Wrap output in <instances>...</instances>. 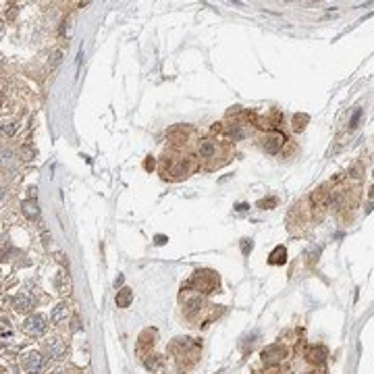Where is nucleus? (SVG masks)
<instances>
[{"label": "nucleus", "instance_id": "f257e3e1", "mask_svg": "<svg viewBox=\"0 0 374 374\" xmlns=\"http://www.w3.org/2000/svg\"><path fill=\"white\" fill-rule=\"evenodd\" d=\"M171 354L177 362L179 370H189L191 366H195V362L200 360L202 354V343H197L189 337H177L171 343Z\"/></svg>", "mask_w": 374, "mask_h": 374}, {"label": "nucleus", "instance_id": "f03ea898", "mask_svg": "<svg viewBox=\"0 0 374 374\" xmlns=\"http://www.w3.org/2000/svg\"><path fill=\"white\" fill-rule=\"evenodd\" d=\"M187 287H191L197 295H208V293H214L221 287V279H218V273L214 270H197L191 281L187 283Z\"/></svg>", "mask_w": 374, "mask_h": 374}, {"label": "nucleus", "instance_id": "7ed1b4c3", "mask_svg": "<svg viewBox=\"0 0 374 374\" xmlns=\"http://www.w3.org/2000/svg\"><path fill=\"white\" fill-rule=\"evenodd\" d=\"M208 308H212V305H208L202 295L195 293V295H191L185 301V318L189 322H202L204 320V314L208 312Z\"/></svg>", "mask_w": 374, "mask_h": 374}, {"label": "nucleus", "instance_id": "20e7f679", "mask_svg": "<svg viewBox=\"0 0 374 374\" xmlns=\"http://www.w3.org/2000/svg\"><path fill=\"white\" fill-rule=\"evenodd\" d=\"M21 366H23V370L27 374H42L44 370H46V356H44L42 351L31 349L21 358Z\"/></svg>", "mask_w": 374, "mask_h": 374}, {"label": "nucleus", "instance_id": "39448f33", "mask_svg": "<svg viewBox=\"0 0 374 374\" xmlns=\"http://www.w3.org/2000/svg\"><path fill=\"white\" fill-rule=\"evenodd\" d=\"M42 351L50 360H64V356H67V343L60 337H46L42 341Z\"/></svg>", "mask_w": 374, "mask_h": 374}, {"label": "nucleus", "instance_id": "423d86ee", "mask_svg": "<svg viewBox=\"0 0 374 374\" xmlns=\"http://www.w3.org/2000/svg\"><path fill=\"white\" fill-rule=\"evenodd\" d=\"M23 333L29 335V337H42L44 333L48 331V318L44 314H31L25 318V322L21 324Z\"/></svg>", "mask_w": 374, "mask_h": 374}, {"label": "nucleus", "instance_id": "0eeeda50", "mask_svg": "<svg viewBox=\"0 0 374 374\" xmlns=\"http://www.w3.org/2000/svg\"><path fill=\"white\" fill-rule=\"evenodd\" d=\"M287 358V347L285 345H268L262 351V364L264 366H279Z\"/></svg>", "mask_w": 374, "mask_h": 374}, {"label": "nucleus", "instance_id": "6e6552de", "mask_svg": "<svg viewBox=\"0 0 374 374\" xmlns=\"http://www.w3.org/2000/svg\"><path fill=\"white\" fill-rule=\"evenodd\" d=\"M218 150H221V144L212 138H204L197 142V154H200V158L204 160H212L218 156Z\"/></svg>", "mask_w": 374, "mask_h": 374}, {"label": "nucleus", "instance_id": "1a4fd4ad", "mask_svg": "<svg viewBox=\"0 0 374 374\" xmlns=\"http://www.w3.org/2000/svg\"><path fill=\"white\" fill-rule=\"evenodd\" d=\"M193 168H195V164H193L191 158H179L168 166V175H173V179H183Z\"/></svg>", "mask_w": 374, "mask_h": 374}, {"label": "nucleus", "instance_id": "9d476101", "mask_svg": "<svg viewBox=\"0 0 374 374\" xmlns=\"http://www.w3.org/2000/svg\"><path fill=\"white\" fill-rule=\"evenodd\" d=\"M154 337H156V333L154 331H144L142 335H140V339H138V356L142 358V360H146L148 356H150V351H152V347H154Z\"/></svg>", "mask_w": 374, "mask_h": 374}, {"label": "nucleus", "instance_id": "9b49d317", "mask_svg": "<svg viewBox=\"0 0 374 374\" xmlns=\"http://www.w3.org/2000/svg\"><path fill=\"white\" fill-rule=\"evenodd\" d=\"M33 308H36V297L29 295V293H17V295L13 297V310H15V312L25 314V312L33 310Z\"/></svg>", "mask_w": 374, "mask_h": 374}, {"label": "nucleus", "instance_id": "f8f14e48", "mask_svg": "<svg viewBox=\"0 0 374 374\" xmlns=\"http://www.w3.org/2000/svg\"><path fill=\"white\" fill-rule=\"evenodd\" d=\"M69 318H71V308H69V303H58L54 310H52V314H50V320H52V324H56V326H67L69 324Z\"/></svg>", "mask_w": 374, "mask_h": 374}, {"label": "nucleus", "instance_id": "ddd939ff", "mask_svg": "<svg viewBox=\"0 0 374 374\" xmlns=\"http://www.w3.org/2000/svg\"><path fill=\"white\" fill-rule=\"evenodd\" d=\"M326 349L322 347V345H310L305 349V354H303V358H305V362L308 364H312V366H320L324 360H326Z\"/></svg>", "mask_w": 374, "mask_h": 374}, {"label": "nucleus", "instance_id": "4468645a", "mask_svg": "<svg viewBox=\"0 0 374 374\" xmlns=\"http://www.w3.org/2000/svg\"><path fill=\"white\" fill-rule=\"evenodd\" d=\"M283 144H285V135L283 133H266V138L262 140V148H264V152H268V154H277L281 148H283Z\"/></svg>", "mask_w": 374, "mask_h": 374}, {"label": "nucleus", "instance_id": "2eb2a0df", "mask_svg": "<svg viewBox=\"0 0 374 374\" xmlns=\"http://www.w3.org/2000/svg\"><path fill=\"white\" fill-rule=\"evenodd\" d=\"M0 168L13 173L17 168V154L13 150H3L0 152Z\"/></svg>", "mask_w": 374, "mask_h": 374}, {"label": "nucleus", "instance_id": "dca6fc26", "mask_svg": "<svg viewBox=\"0 0 374 374\" xmlns=\"http://www.w3.org/2000/svg\"><path fill=\"white\" fill-rule=\"evenodd\" d=\"M54 287H56V291L60 295H69L71 293V279H69V275H64L62 270L56 273L54 275Z\"/></svg>", "mask_w": 374, "mask_h": 374}, {"label": "nucleus", "instance_id": "f3484780", "mask_svg": "<svg viewBox=\"0 0 374 374\" xmlns=\"http://www.w3.org/2000/svg\"><path fill=\"white\" fill-rule=\"evenodd\" d=\"M131 301H133V289H129V287H121V289L117 291V297H115L117 308H129V305H131Z\"/></svg>", "mask_w": 374, "mask_h": 374}, {"label": "nucleus", "instance_id": "a211bd4d", "mask_svg": "<svg viewBox=\"0 0 374 374\" xmlns=\"http://www.w3.org/2000/svg\"><path fill=\"white\" fill-rule=\"evenodd\" d=\"M328 197H331V191H328V187L326 185H320L312 193V202H314V206H324L328 202Z\"/></svg>", "mask_w": 374, "mask_h": 374}, {"label": "nucleus", "instance_id": "6ab92c4d", "mask_svg": "<svg viewBox=\"0 0 374 374\" xmlns=\"http://www.w3.org/2000/svg\"><path fill=\"white\" fill-rule=\"evenodd\" d=\"M287 262V250H285L283 246H277L268 258V264H273V266H281V264Z\"/></svg>", "mask_w": 374, "mask_h": 374}, {"label": "nucleus", "instance_id": "aec40b11", "mask_svg": "<svg viewBox=\"0 0 374 374\" xmlns=\"http://www.w3.org/2000/svg\"><path fill=\"white\" fill-rule=\"evenodd\" d=\"M21 210H23V214L29 218V221H33V218H38V216H40V210H38L36 200H25L23 204H21Z\"/></svg>", "mask_w": 374, "mask_h": 374}, {"label": "nucleus", "instance_id": "412c9836", "mask_svg": "<svg viewBox=\"0 0 374 374\" xmlns=\"http://www.w3.org/2000/svg\"><path fill=\"white\" fill-rule=\"evenodd\" d=\"M305 123H308V115H295L293 117V129L295 131H303Z\"/></svg>", "mask_w": 374, "mask_h": 374}, {"label": "nucleus", "instance_id": "4be33fe9", "mask_svg": "<svg viewBox=\"0 0 374 374\" xmlns=\"http://www.w3.org/2000/svg\"><path fill=\"white\" fill-rule=\"evenodd\" d=\"M17 129H19V123H17V121H11L7 127H3V131H5L7 135H15V133H17Z\"/></svg>", "mask_w": 374, "mask_h": 374}, {"label": "nucleus", "instance_id": "5701e85b", "mask_svg": "<svg viewBox=\"0 0 374 374\" xmlns=\"http://www.w3.org/2000/svg\"><path fill=\"white\" fill-rule=\"evenodd\" d=\"M252 248H254V244H252V239H241V254H250L252 252Z\"/></svg>", "mask_w": 374, "mask_h": 374}, {"label": "nucleus", "instance_id": "b1692460", "mask_svg": "<svg viewBox=\"0 0 374 374\" xmlns=\"http://www.w3.org/2000/svg\"><path fill=\"white\" fill-rule=\"evenodd\" d=\"M7 197H9V189L5 185H0V202H5Z\"/></svg>", "mask_w": 374, "mask_h": 374}, {"label": "nucleus", "instance_id": "393cba45", "mask_svg": "<svg viewBox=\"0 0 374 374\" xmlns=\"http://www.w3.org/2000/svg\"><path fill=\"white\" fill-rule=\"evenodd\" d=\"M21 152H23V160H31V158H33V154H31V150H29L27 146H25L23 150H21Z\"/></svg>", "mask_w": 374, "mask_h": 374}, {"label": "nucleus", "instance_id": "a878e982", "mask_svg": "<svg viewBox=\"0 0 374 374\" xmlns=\"http://www.w3.org/2000/svg\"><path fill=\"white\" fill-rule=\"evenodd\" d=\"M60 56H62V52H54L52 54V67H56V64L60 62Z\"/></svg>", "mask_w": 374, "mask_h": 374}, {"label": "nucleus", "instance_id": "bb28decb", "mask_svg": "<svg viewBox=\"0 0 374 374\" xmlns=\"http://www.w3.org/2000/svg\"><path fill=\"white\" fill-rule=\"evenodd\" d=\"M275 204H277V200L273 197V200H264V202H260L258 206H260V208H264V206H275Z\"/></svg>", "mask_w": 374, "mask_h": 374}, {"label": "nucleus", "instance_id": "cd10ccee", "mask_svg": "<svg viewBox=\"0 0 374 374\" xmlns=\"http://www.w3.org/2000/svg\"><path fill=\"white\" fill-rule=\"evenodd\" d=\"M123 281H125V277H123V275H119V277H117V281H115V287H121Z\"/></svg>", "mask_w": 374, "mask_h": 374}, {"label": "nucleus", "instance_id": "c85d7f7f", "mask_svg": "<svg viewBox=\"0 0 374 374\" xmlns=\"http://www.w3.org/2000/svg\"><path fill=\"white\" fill-rule=\"evenodd\" d=\"M144 166H146V168H154V160H152V156L146 160V164H144Z\"/></svg>", "mask_w": 374, "mask_h": 374}, {"label": "nucleus", "instance_id": "c756f323", "mask_svg": "<svg viewBox=\"0 0 374 374\" xmlns=\"http://www.w3.org/2000/svg\"><path fill=\"white\" fill-rule=\"evenodd\" d=\"M54 374H69V370H67V368H58Z\"/></svg>", "mask_w": 374, "mask_h": 374}, {"label": "nucleus", "instance_id": "7c9ffc66", "mask_svg": "<svg viewBox=\"0 0 374 374\" xmlns=\"http://www.w3.org/2000/svg\"><path fill=\"white\" fill-rule=\"evenodd\" d=\"M164 241H166V237H162V235L156 237V244H164Z\"/></svg>", "mask_w": 374, "mask_h": 374}, {"label": "nucleus", "instance_id": "2f4dec72", "mask_svg": "<svg viewBox=\"0 0 374 374\" xmlns=\"http://www.w3.org/2000/svg\"><path fill=\"white\" fill-rule=\"evenodd\" d=\"M3 36H5V27L0 25V40H3Z\"/></svg>", "mask_w": 374, "mask_h": 374}, {"label": "nucleus", "instance_id": "473e14b6", "mask_svg": "<svg viewBox=\"0 0 374 374\" xmlns=\"http://www.w3.org/2000/svg\"><path fill=\"white\" fill-rule=\"evenodd\" d=\"M0 64H3V54H0Z\"/></svg>", "mask_w": 374, "mask_h": 374}, {"label": "nucleus", "instance_id": "72a5a7b5", "mask_svg": "<svg viewBox=\"0 0 374 374\" xmlns=\"http://www.w3.org/2000/svg\"><path fill=\"white\" fill-rule=\"evenodd\" d=\"M3 127H5V125H0V129H3Z\"/></svg>", "mask_w": 374, "mask_h": 374}]
</instances>
